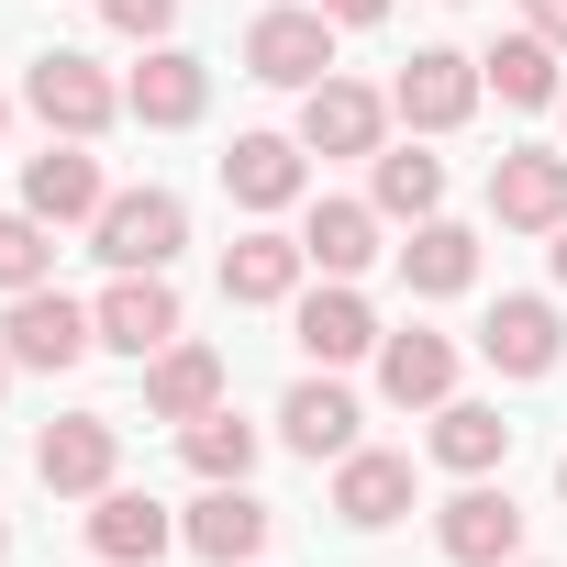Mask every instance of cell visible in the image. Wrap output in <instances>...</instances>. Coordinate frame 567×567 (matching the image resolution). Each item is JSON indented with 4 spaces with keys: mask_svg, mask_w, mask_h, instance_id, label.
<instances>
[{
    "mask_svg": "<svg viewBox=\"0 0 567 567\" xmlns=\"http://www.w3.org/2000/svg\"><path fill=\"white\" fill-rule=\"evenodd\" d=\"M312 12H334L346 34H368V23H390V0H312Z\"/></svg>",
    "mask_w": 567,
    "mask_h": 567,
    "instance_id": "cell-31",
    "label": "cell"
},
{
    "mask_svg": "<svg viewBox=\"0 0 567 567\" xmlns=\"http://www.w3.org/2000/svg\"><path fill=\"white\" fill-rule=\"evenodd\" d=\"M379 200H301V256L323 267V278H368L379 267Z\"/></svg>",
    "mask_w": 567,
    "mask_h": 567,
    "instance_id": "cell-23",
    "label": "cell"
},
{
    "mask_svg": "<svg viewBox=\"0 0 567 567\" xmlns=\"http://www.w3.org/2000/svg\"><path fill=\"white\" fill-rule=\"evenodd\" d=\"M357 390L334 379V368H312V379H290V401H278V445L290 456H312V467H334V456H357Z\"/></svg>",
    "mask_w": 567,
    "mask_h": 567,
    "instance_id": "cell-14",
    "label": "cell"
},
{
    "mask_svg": "<svg viewBox=\"0 0 567 567\" xmlns=\"http://www.w3.org/2000/svg\"><path fill=\"white\" fill-rule=\"evenodd\" d=\"M45 278H56V223L0 212V301H12V290H45Z\"/></svg>",
    "mask_w": 567,
    "mask_h": 567,
    "instance_id": "cell-29",
    "label": "cell"
},
{
    "mask_svg": "<svg viewBox=\"0 0 567 567\" xmlns=\"http://www.w3.org/2000/svg\"><path fill=\"white\" fill-rule=\"evenodd\" d=\"M379 401L390 412H445L456 401V334H434V323L379 334Z\"/></svg>",
    "mask_w": 567,
    "mask_h": 567,
    "instance_id": "cell-18",
    "label": "cell"
},
{
    "mask_svg": "<svg viewBox=\"0 0 567 567\" xmlns=\"http://www.w3.org/2000/svg\"><path fill=\"white\" fill-rule=\"evenodd\" d=\"M368 200H379L390 223H434V212H445V156H423V145H379V156H368Z\"/></svg>",
    "mask_w": 567,
    "mask_h": 567,
    "instance_id": "cell-25",
    "label": "cell"
},
{
    "mask_svg": "<svg viewBox=\"0 0 567 567\" xmlns=\"http://www.w3.org/2000/svg\"><path fill=\"white\" fill-rule=\"evenodd\" d=\"M0 134H12V90H0Z\"/></svg>",
    "mask_w": 567,
    "mask_h": 567,
    "instance_id": "cell-34",
    "label": "cell"
},
{
    "mask_svg": "<svg viewBox=\"0 0 567 567\" xmlns=\"http://www.w3.org/2000/svg\"><path fill=\"white\" fill-rule=\"evenodd\" d=\"M545 256H556V290H567V223H556V234H545Z\"/></svg>",
    "mask_w": 567,
    "mask_h": 567,
    "instance_id": "cell-33",
    "label": "cell"
},
{
    "mask_svg": "<svg viewBox=\"0 0 567 567\" xmlns=\"http://www.w3.org/2000/svg\"><path fill=\"white\" fill-rule=\"evenodd\" d=\"M501 456H512L501 401H445V412H434V467H445V478H489Z\"/></svg>",
    "mask_w": 567,
    "mask_h": 567,
    "instance_id": "cell-26",
    "label": "cell"
},
{
    "mask_svg": "<svg viewBox=\"0 0 567 567\" xmlns=\"http://www.w3.org/2000/svg\"><path fill=\"white\" fill-rule=\"evenodd\" d=\"M123 112H134L145 134H189V123L212 112V68H200L189 45H145V68L123 79Z\"/></svg>",
    "mask_w": 567,
    "mask_h": 567,
    "instance_id": "cell-16",
    "label": "cell"
},
{
    "mask_svg": "<svg viewBox=\"0 0 567 567\" xmlns=\"http://www.w3.org/2000/svg\"><path fill=\"white\" fill-rule=\"evenodd\" d=\"M0 390H12V346H0Z\"/></svg>",
    "mask_w": 567,
    "mask_h": 567,
    "instance_id": "cell-35",
    "label": "cell"
},
{
    "mask_svg": "<svg viewBox=\"0 0 567 567\" xmlns=\"http://www.w3.org/2000/svg\"><path fill=\"white\" fill-rule=\"evenodd\" d=\"M101 23H112L123 45H167V34H178V0H101Z\"/></svg>",
    "mask_w": 567,
    "mask_h": 567,
    "instance_id": "cell-30",
    "label": "cell"
},
{
    "mask_svg": "<svg viewBox=\"0 0 567 567\" xmlns=\"http://www.w3.org/2000/svg\"><path fill=\"white\" fill-rule=\"evenodd\" d=\"M489 223L501 234H556L567 223V145H501L489 156Z\"/></svg>",
    "mask_w": 567,
    "mask_h": 567,
    "instance_id": "cell-11",
    "label": "cell"
},
{
    "mask_svg": "<svg viewBox=\"0 0 567 567\" xmlns=\"http://www.w3.org/2000/svg\"><path fill=\"white\" fill-rule=\"evenodd\" d=\"M34 478H45L56 501H101V489L123 478V412H68V423H45V434H34Z\"/></svg>",
    "mask_w": 567,
    "mask_h": 567,
    "instance_id": "cell-6",
    "label": "cell"
},
{
    "mask_svg": "<svg viewBox=\"0 0 567 567\" xmlns=\"http://www.w3.org/2000/svg\"><path fill=\"white\" fill-rule=\"evenodd\" d=\"M478 79H489L512 112H556V90H567V79H556V45H545L534 23H523V34H501V45L478 56Z\"/></svg>",
    "mask_w": 567,
    "mask_h": 567,
    "instance_id": "cell-27",
    "label": "cell"
},
{
    "mask_svg": "<svg viewBox=\"0 0 567 567\" xmlns=\"http://www.w3.org/2000/svg\"><path fill=\"white\" fill-rule=\"evenodd\" d=\"M223 189H234V212H256V223L301 212V200H312V145H301V134H234V145H223Z\"/></svg>",
    "mask_w": 567,
    "mask_h": 567,
    "instance_id": "cell-7",
    "label": "cell"
},
{
    "mask_svg": "<svg viewBox=\"0 0 567 567\" xmlns=\"http://www.w3.org/2000/svg\"><path fill=\"white\" fill-rule=\"evenodd\" d=\"M478 357H489L501 379H556V357H567V312H556L545 290H501V301L478 312Z\"/></svg>",
    "mask_w": 567,
    "mask_h": 567,
    "instance_id": "cell-10",
    "label": "cell"
},
{
    "mask_svg": "<svg viewBox=\"0 0 567 567\" xmlns=\"http://www.w3.org/2000/svg\"><path fill=\"white\" fill-rule=\"evenodd\" d=\"M556 501H567V456H556Z\"/></svg>",
    "mask_w": 567,
    "mask_h": 567,
    "instance_id": "cell-36",
    "label": "cell"
},
{
    "mask_svg": "<svg viewBox=\"0 0 567 567\" xmlns=\"http://www.w3.org/2000/svg\"><path fill=\"white\" fill-rule=\"evenodd\" d=\"M256 423L234 412V401H212L200 423H178V456H189V478H256Z\"/></svg>",
    "mask_w": 567,
    "mask_h": 567,
    "instance_id": "cell-28",
    "label": "cell"
},
{
    "mask_svg": "<svg viewBox=\"0 0 567 567\" xmlns=\"http://www.w3.org/2000/svg\"><path fill=\"white\" fill-rule=\"evenodd\" d=\"M167 545H178V512H167L156 489H123V478H112V489L90 501V556H101V567H156Z\"/></svg>",
    "mask_w": 567,
    "mask_h": 567,
    "instance_id": "cell-21",
    "label": "cell"
},
{
    "mask_svg": "<svg viewBox=\"0 0 567 567\" xmlns=\"http://www.w3.org/2000/svg\"><path fill=\"white\" fill-rule=\"evenodd\" d=\"M434 545H445L456 567H512V556H523V512H512V489L467 478V489L434 512Z\"/></svg>",
    "mask_w": 567,
    "mask_h": 567,
    "instance_id": "cell-22",
    "label": "cell"
},
{
    "mask_svg": "<svg viewBox=\"0 0 567 567\" xmlns=\"http://www.w3.org/2000/svg\"><path fill=\"white\" fill-rule=\"evenodd\" d=\"M401 290L412 301H456V290H478V234L467 223H412V245H401Z\"/></svg>",
    "mask_w": 567,
    "mask_h": 567,
    "instance_id": "cell-24",
    "label": "cell"
},
{
    "mask_svg": "<svg viewBox=\"0 0 567 567\" xmlns=\"http://www.w3.org/2000/svg\"><path fill=\"white\" fill-rule=\"evenodd\" d=\"M301 278H312V256H301V234H278V223H256V234L223 245V301H234V312L301 301Z\"/></svg>",
    "mask_w": 567,
    "mask_h": 567,
    "instance_id": "cell-15",
    "label": "cell"
},
{
    "mask_svg": "<svg viewBox=\"0 0 567 567\" xmlns=\"http://www.w3.org/2000/svg\"><path fill=\"white\" fill-rule=\"evenodd\" d=\"M101 200H112V178H101V156L90 145H68V134H45V156H23V212L34 223H101Z\"/></svg>",
    "mask_w": 567,
    "mask_h": 567,
    "instance_id": "cell-17",
    "label": "cell"
},
{
    "mask_svg": "<svg viewBox=\"0 0 567 567\" xmlns=\"http://www.w3.org/2000/svg\"><path fill=\"white\" fill-rule=\"evenodd\" d=\"M0 556H12V523H0Z\"/></svg>",
    "mask_w": 567,
    "mask_h": 567,
    "instance_id": "cell-37",
    "label": "cell"
},
{
    "mask_svg": "<svg viewBox=\"0 0 567 567\" xmlns=\"http://www.w3.org/2000/svg\"><path fill=\"white\" fill-rule=\"evenodd\" d=\"M334 12H312V0H278V12H256L245 23V79H267V90H323L334 79Z\"/></svg>",
    "mask_w": 567,
    "mask_h": 567,
    "instance_id": "cell-2",
    "label": "cell"
},
{
    "mask_svg": "<svg viewBox=\"0 0 567 567\" xmlns=\"http://www.w3.org/2000/svg\"><path fill=\"white\" fill-rule=\"evenodd\" d=\"M178 545H189L200 567H256V556H267V501H256L245 478H200V501L178 512Z\"/></svg>",
    "mask_w": 567,
    "mask_h": 567,
    "instance_id": "cell-12",
    "label": "cell"
},
{
    "mask_svg": "<svg viewBox=\"0 0 567 567\" xmlns=\"http://www.w3.org/2000/svg\"><path fill=\"white\" fill-rule=\"evenodd\" d=\"M178 245H189V200L178 189H112L101 223H90L101 267H178Z\"/></svg>",
    "mask_w": 567,
    "mask_h": 567,
    "instance_id": "cell-4",
    "label": "cell"
},
{
    "mask_svg": "<svg viewBox=\"0 0 567 567\" xmlns=\"http://www.w3.org/2000/svg\"><path fill=\"white\" fill-rule=\"evenodd\" d=\"M512 567H534V556H512Z\"/></svg>",
    "mask_w": 567,
    "mask_h": 567,
    "instance_id": "cell-39",
    "label": "cell"
},
{
    "mask_svg": "<svg viewBox=\"0 0 567 567\" xmlns=\"http://www.w3.org/2000/svg\"><path fill=\"white\" fill-rule=\"evenodd\" d=\"M23 112H34L45 134H68V145H101L112 123H134V112H123V79H112L101 56H79V45H45V56L23 68Z\"/></svg>",
    "mask_w": 567,
    "mask_h": 567,
    "instance_id": "cell-1",
    "label": "cell"
},
{
    "mask_svg": "<svg viewBox=\"0 0 567 567\" xmlns=\"http://www.w3.org/2000/svg\"><path fill=\"white\" fill-rule=\"evenodd\" d=\"M0 346H12V368H34V379H68V368L101 346V323H90V301H68L56 278H45V290H12Z\"/></svg>",
    "mask_w": 567,
    "mask_h": 567,
    "instance_id": "cell-3",
    "label": "cell"
},
{
    "mask_svg": "<svg viewBox=\"0 0 567 567\" xmlns=\"http://www.w3.org/2000/svg\"><path fill=\"white\" fill-rule=\"evenodd\" d=\"M290 334H301V357L312 368H357V357H379V312H368V290H357V278H323V290H301L290 301Z\"/></svg>",
    "mask_w": 567,
    "mask_h": 567,
    "instance_id": "cell-13",
    "label": "cell"
},
{
    "mask_svg": "<svg viewBox=\"0 0 567 567\" xmlns=\"http://www.w3.org/2000/svg\"><path fill=\"white\" fill-rule=\"evenodd\" d=\"M90 323H101V346L112 357H156V346H178L189 334V312H178V290H167V267H112V290L90 301Z\"/></svg>",
    "mask_w": 567,
    "mask_h": 567,
    "instance_id": "cell-5",
    "label": "cell"
},
{
    "mask_svg": "<svg viewBox=\"0 0 567 567\" xmlns=\"http://www.w3.org/2000/svg\"><path fill=\"white\" fill-rule=\"evenodd\" d=\"M478 56H456V45H412L401 56V79H390V112L412 123V134H456L467 112H478Z\"/></svg>",
    "mask_w": 567,
    "mask_h": 567,
    "instance_id": "cell-8",
    "label": "cell"
},
{
    "mask_svg": "<svg viewBox=\"0 0 567 567\" xmlns=\"http://www.w3.org/2000/svg\"><path fill=\"white\" fill-rule=\"evenodd\" d=\"M223 390H234V368H223V346H200V334H178V346L145 357V423H200Z\"/></svg>",
    "mask_w": 567,
    "mask_h": 567,
    "instance_id": "cell-19",
    "label": "cell"
},
{
    "mask_svg": "<svg viewBox=\"0 0 567 567\" xmlns=\"http://www.w3.org/2000/svg\"><path fill=\"white\" fill-rule=\"evenodd\" d=\"M523 23H534V34H545V45L567 56V0H523Z\"/></svg>",
    "mask_w": 567,
    "mask_h": 567,
    "instance_id": "cell-32",
    "label": "cell"
},
{
    "mask_svg": "<svg viewBox=\"0 0 567 567\" xmlns=\"http://www.w3.org/2000/svg\"><path fill=\"white\" fill-rule=\"evenodd\" d=\"M556 123H567V90H556Z\"/></svg>",
    "mask_w": 567,
    "mask_h": 567,
    "instance_id": "cell-38",
    "label": "cell"
},
{
    "mask_svg": "<svg viewBox=\"0 0 567 567\" xmlns=\"http://www.w3.org/2000/svg\"><path fill=\"white\" fill-rule=\"evenodd\" d=\"M412 456H390V445H357V456H334V523L346 534H390L401 512H412Z\"/></svg>",
    "mask_w": 567,
    "mask_h": 567,
    "instance_id": "cell-20",
    "label": "cell"
},
{
    "mask_svg": "<svg viewBox=\"0 0 567 567\" xmlns=\"http://www.w3.org/2000/svg\"><path fill=\"white\" fill-rule=\"evenodd\" d=\"M390 123H401V112H390V90H368V79H346V68H334L323 90H301V123H290V134H301L312 156H379V145H390Z\"/></svg>",
    "mask_w": 567,
    "mask_h": 567,
    "instance_id": "cell-9",
    "label": "cell"
}]
</instances>
